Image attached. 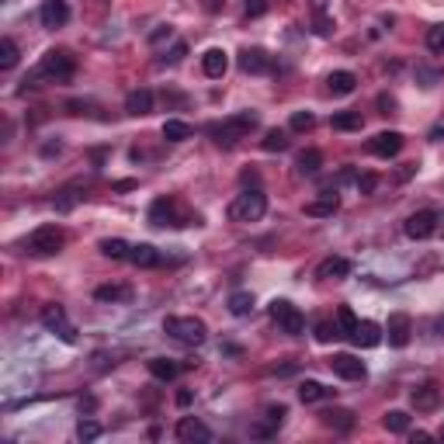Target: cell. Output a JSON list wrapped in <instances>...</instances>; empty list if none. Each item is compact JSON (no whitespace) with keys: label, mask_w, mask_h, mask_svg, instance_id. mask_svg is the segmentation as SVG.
I'll use <instances>...</instances> for the list:
<instances>
[{"label":"cell","mask_w":444,"mask_h":444,"mask_svg":"<svg viewBox=\"0 0 444 444\" xmlns=\"http://www.w3.org/2000/svg\"><path fill=\"white\" fill-rule=\"evenodd\" d=\"M146 219H150V226H157V229H167V226L178 229V226H198V222H201L194 212H187V208L180 205L174 194H160V198L150 205Z\"/></svg>","instance_id":"obj_1"},{"label":"cell","mask_w":444,"mask_h":444,"mask_svg":"<svg viewBox=\"0 0 444 444\" xmlns=\"http://www.w3.org/2000/svg\"><path fill=\"white\" fill-rule=\"evenodd\" d=\"M77 73V56L73 52H66V49H49L45 56H42V63H38V70L31 73V77H24V84L28 87H38L35 80H70Z\"/></svg>","instance_id":"obj_2"},{"label":"cell","mask_w":444,"mask_h":444,"mask_svg":"<svg viewBox=\"0 0 444 444\" xmlns=\"http://www.w3.org/2000/svg\"><path fill=\"white\" fill-rule=\"evenodd\" d=\"M257 125H261L257 111H240V115H229V118H222V122H212L205 132H208V136H215V143L233 146L236 139H247Z\"/></svg>","instance_id":"obj_3"},{"label":"cell","mask_w":444,"mask_h":444,"mask_svg":"<svg viewBox=\"0 0 444 444\" xmlns=\"http://www.w3.org/2000/svg\"><path fill=\"white\" fill-rule=\"evenodd\" d=\"M164 334L174 337L184 348H201L208 341V327L198 316H167L164 320Z\"/></svg>","instance_id":"obj_4"},{"label":"cell","mask_w":444,"mask_h":444,"mask_svg":"<svg viewBox=\"0 0 444 444\" xmlns=\"http://www.w3.org/2000/svg\"><path fill=\"white\" fill-rule=\"evenodd\" d=\"M264 212H267V194L261 187H247L229 205V219L233 222H257V219H264Z\"/></svg>","instance_id":"obj_5"},{"label":"cell","mask_w":444,"mask_h":444,"mask_svg":"<svg viewBox=\"0 0 444 444\" xmlns=\"http://www.w3.org/2000/svg\"><path fill=\"white\" fill-rule=\"evenodd\" d=\"M66 247V233L59 226H38L28 240H24V250L35 254V257H52Z\"/></svg>","instance_id":"obj_6"},{"label":"cell","mask_w":444,"mask_h":444,"mask_svg":"<svg viewBox=\"0 0 444 444\" xmlns=\"http://www.w3.org/2000/svg\"><path fill=\"white\" fill-rule=\"evenodd\" d=\"M271 320L288 334V337H299L306 330V316L299 313V306H292L288 299H274L271 302Z\"/></svg>","instance_id":"obj_7"},{"label":"cell","mask_w":444,"mask_h":444,"mask_svg":"<svg viewBox=\"0 0 444 444\" xmlns=\"http://www.w3.org/2000/svg\"><path fill=\"white\" fill-rule=\"evenodd\" d=\"M441 226V212L438 208H424V212H413L406 222H403V233L410 240H431Z\"/></svg>","instance_id":"obj_8"},{"label":"cell","mask_w":444,"mask_h":444,"mask_svg":"<svg viewBox=\"0 0 444 444\" xmlns=\"http://www.w3.org/2000/svg\"><path fill=\"white\" fill-rule=\"evenodd\" d=\"M42 327H45V330H52L63 344H77V330L70 327V320H66V309H63V306H45V309H42Z\"/></svg>","instance_id":"obj_9"},{"label":"cell","mask_w":444,"mask_h":444,"mask_svg":"<svg viewBox=\"0 0 444 444\" xmlns=\"http://www.w3.org/2000/svg\"><path fill=\"white\" fill-rule=\"evenodd\" d=\"M236 63H240V70H243V73H250V77H261V73H274V59L267 56L264 49H240Z\"/></svg>","instance_id":"obj_10"},{"label":"cell","mask_w":444,"mask_h":444,"mask_svg":"<svg viewBox=\"0 0 444 444\" xmlns=\"http://www.w3.org/2000/svg\"><path fill=\"white\" fill-rule=\"evenodd\" d=\"M327 364H330V371L337 375V378H344V382H361L368 371H364V361H357L355 355H334L327 357Z\"/></svg>","instance_id":"obj_11"},{"label":"cell","mask_w":444,"mask_h":444,"mask_svg":"<svg viewBox=\"0 0 444 444\" xmlns=\"http://www.w3.org/2000/svg\"><path fill=\"white\" fill-rule=\"evenodd\" d=\"M385 337L392 348H406L413 341V320L406 313H392L389 316V327H385Z\"/></svg>","instance_id":"obj_12"},{"label":"cell","mask_w":444,"mask_h":444,"mask_svg":"<svg viewBox=\"0 0 444 444\" xmlns=\"http://www.w3.org/2000/svg\"><path fill=\"white\" fill-rule=\"evenodd\" d=\"M403 150V132H378L375 139H368V153L371 157H382V160H389V157H396Z\"/></svg>","instance_id":"obj_13"},{"label":"cell","mask_w":444,"mask_h":444,"mask_svg":"<svg viewBox=\"0 0 444 444\" xmlns=\"http://www.w3.org/2000/svg\"><path fill=\"white\" fill-rule=\"evenodd\" d=\"M410 403H413L417 413H434V410L441 406V389H438L434 382H424V385H417V389L410 392Z\"/></svg>","instance_id":"obj_14"},{"label":"cell","mask_w":444,"mask_h":444,"mask_svg":"<svg viewBox=\"0 0 444 444\" xmlns=\"http://www.w3.org/2000/svg\"><path fill=\"white\" fill-rule=\"evenodd\" d=\"M351 341H355L357 348H378V344L385 341V327H378L375 320H357Z\"/></svg>","instance_id":"obj_15"},{"label":"cell","mask_w":444,"mask_h":444,"mask_svg":"<svg viewBox=\"0 0 444 444\" xmlns=\"http://www.w3.org/2000/svg\"><path fill=\"white\" fill-rule=\"evenodd\" d=\"M38 21H42V28H63L70 21V3L66 0H45L38 10Z\"/></svg>","instance_id":"obj_16"},{"label":"cell","mask_w":444,"mask_h":444,"mask_svg":"<svg viewBox=\"0 0 444 444\" xmlns=\"http://www.w3.org/2000/svg\"><path fill=\"white\" fill-rule=\"evenodd\" d=\"M174 434H178V441H212V431L201 420H194V417H180Z\"/></svg>","instance_id":"obj_17"},{"label":"cell","mask_w":444,"mask_h":444,"mask_svg":"<svg viewBox=\"0 0 444 444\" xmlns=\"http://www.w3.org/2000/svg\"><path fill=\"white\" fill-rule=\"evenodd\" d=\"M201 70H205V77L222 80V77H226V70H229V56H226L222 49H208V52L201 56Z\"/></svg>","instance_id":"obj_18"},{"label":"cell","mask_w":444,"mask_h":444,"mask_svg":"<svg viewBox=\"0 0 444 444\" xmlns=\"http://www.w3.org/2000/svg\"><path fill=\"white\" fill-rule=\"evenodd\" d=\"M320 420H323V427H334L337 434H348V431H355V413H351V410H341V406H334V410H323V413H320Z\"/></svg>","instance_id":"obj_19"},{"label":"cell","mask_w":444,"mask_h":444,"mask_svg":"<svg viewBox=\"0 0 444 444\" xmlns=\"http://www.w3.org/2000/svg\"><path fill=\"white\" fill-rule=\"evenodd\" d=\"M337 208H341V194H337V191H327L323 198L306 201V215H313V219H327V215H334Z\"/></svg>","instance_id":"obj_20"},{"label":"cell","mask_w":444,"mask_h":444,"mask_svg":"<svg viewBox=\"0 0 444 444\" xmlns=\"http://www.w3.org/2000/svg\"><path fill=\"white\" fill-rule=\"evenodd\" d=\"M125 111H129L132 118H143V115H150V111H153V90H146V87L132 90V94L125 97Z\"/></svg>","instance_id":"obj_21"},{"label":"cell","mask_w":444,"mask_h":444,"mask_svg":"<svg viewBox=\"0 0 444 444\" xmlns=\"http://www.w3.org/2000/svg\"><path fill=\"white\" fill-rule=\"evenodd\" d=\"M351 274V261L348 257H327V261H320L316 267V278H323V281H341V278H348Z\"/></svg>","instance_id":"obj_22"},{"label":"cell","mask_w":444,"mask_h":444,"mask_svg":"<svg viewBox=\"0 0 444 444\" xmlns=\"http://www.w3.org/2000/svg\"><path fill=\"white\" fill-rule=\"evenodd\" d=\"M129 261H132L136 267H157V264H164V257H160V250H157L153 243H132Z\"/></svg>","instance_id":"obj_23"},{"label":"cell","mask_w":444,"mask_h":444,"mask_svg":"<svg viewBox=\"0 0 444 444\" xmlns=\"http://www.w3.org/2000/svg\"><path fill=\"white\" fill-rule=\"evenodd\" d=\"M334 392H337V389H330V385H323V382H316V378H306V382L299 385V399H302V403H320V399H334Z\"/></svg>","instance_id":"obj_24"},{"label":"cell","mask_w":444,"mask_h":444,"mask_svg":"<svg viewBox=\"0 0 444 444\" xmlns=\"http://www.w3.org/2000/svg\"><path fill=\"white\" fill-rule=\"evenodd\" d=\"M146 368H150V375H153L157 382H174V378H178V371H180L171 357H150V364H146Z\"/></svg>","instance_id":"obj_25"},{"label":"cell","mask_w":444,"mask_h":444,"mask_svg":"<svg viewBox=\"0 0 444 444\" xmlns=\"http://www.w3.org/2000/svg\"><path fill=\"white\" fill-rule=\"evenodd\" d=\"M94 299L97 302H129L132 288L129 285H101V288H94Z\"/></svg>","instance_id":"obj_26"},{"label":"cell","mask_w":444,"mask_h":444,"mask_svg":"<svg viewBox=\"0 0 444 444\" xmlns=\"http://www.w3.org/2000/svg\"><path fill=\"white\" fill-rule=\"evenodd\" d=\"M330 94H337V97H344V94H355L357 87V77L351 70H337V73H330Z\"/></svg>","instance_id":"obj_27"},{"label":"cell","mask_w":444,"mask_h":444,"mask_svg":"<svg viewBox=\"0 0 444 444\" xmlns=\"http://www.w3.org/2000/svg\"><path fill=\"white\" fill-rule=\"evenodd\" d=\"M382 427H385L389 434H410V413H406V410H389V413L382 417Z\"/></svg>","instance_id":"obj_28"},{"label":"cell","mask_w":444,"mask_h":444,"mask_svg":"<svg viewBox=\"0 0 444 444\" xmlns=\"http://www.w3.org/2000/svg\"><path fill=\"white\" fill-rule=\"evenodd\" d=\"M194 136V129L187 125V122H180V118H167L164 122V139L167 143H184V139H191Z\"/></svg>","instance_id":"obj_29"},{"label":"cell","mask_w":444,"mask_h":444,"mask_svg":"<svg viewBox=\"0 0 444 444\" xmlns=\"http://www.w3.org/2000/svg\"><path fill=\"white\" fill-rule=\"evenodd\" d=\"M330 125H334L337 132H357V129L364 125V118H361V111H337Z\"/></svg>","instance_id":"obj_30"},{"label":"cell","mask_w":444,"mask_h":444,"mask_svg":"<svg viewBox=\"0 0 444 444\" xmlns=\"http://www.w3.org/2000/svg\"><path fill=\"white\" fill-rule=\"evenodd\" d=\"M97 250H101L104 257H111V261H129V250H132V247H129L125 240H101Z\"/></svg>","instance_id":"obj_31"},{"label":"cell","mask_w":444,"mask_h":444,"mask_svg":"<svg viewBox=\"0 0 444 444\" xmlns=\"http://www.w3.org/2000/svg\"><path fill=\"white\" fill-rule=\"evenodd\" d=\"M226 306H229L233 316H250V313H254V295H250V292H233Z\"/></svg>","instance_id":"obj_32"},{"label":"cell","mask_w":444,"mask_h":444,"mask_svg":"<svg viewBox=\"0 0 444 444\" xmlns=\"http://www.w3.org/2000/svg\"><path fill=\"white\" fill-rule=\"evenodd\" d=\"M288 132H281V129H267L264 132V139H261V146H264L267 153H285L288 150Z\"/></svg>","instance_id":"obj_33"},{"label":"cell","mask_w":444,"mask_h":444,"mask_svg":"<svg viewBox=\"0 0 444 444\" xmlns=\"http://www.w3.org/2000/svg\"><path fill=\"white\" fill-rule=\"evenodd\" d=\"M323 167V153L320 150H302L299 153V174H316Z\"/></svg>","instance_id":"obj_34"},{"label":"cell","mask_w":444,"mask_h":444,"mask_svg":"<svg viewBox=\"0 0 444 444\" xmlns=\"http://www.w3.org/2000/svg\"><path fill=\"white\" fill-rule=\"evenodd\" d=\"M17 45H14V38H0V70H14L17 66Z\"/></svg>","instance_id":"obj_35"},{"label":"cell","mask_w":444,"mask_h":444,"mask_svg":"<svg viewBox=\"0 0 444 444\" xmlns=\"http://www.w3.org/2000/svg\"><path fill=\"white\" fill-rule=\"evenodd\" d=\"M313 10H316L313 31H316V35H334V17H327V10H323V0H313Z\"/></svg>","instance_id":"obj_36"},{"label":"cell","mask_w":444,"mask_h":444,"mask_svg":"<svg viewBox=\"0 0 444 444\" xmlns=\"http://www.w3.org/2000/svg\"><path fill=\"white\" fill-rule=\"evenodd\" d=\"M355 327H357L355 309H351V306H341V309H337V330H341L344 337H351V334H355Z\"/></svg>","instance_id":"obj_37"},{"label":"cell","mask_w":444,"mask_h":444,"mask_svg":"<svg viewBox=\"0 0 444 444\" xmlns=\"http://www.w3.org/2000/svg\"><path fill=\"white\" fill-rule=\"evenodd\" d=\"M101 434H104V427H101L97 420H90V417H84V420L77 424V438H80V441H97Z\"/></svg>","instance_id":"obj_38"},{"label":"cell","mask_w":444,"mask_h":444,"mask_svg":"<svg viewBox=\"0 0 444 444\" xmlns=\"http://www.w3.org/2000/svg\"><path fill=\"white\" fill-rule=\"evenodd\" d=\"M80 198H84V194H77V187H63V191L56 194V212H70Z\"/></svg>","instance_id":"obj_39"},{"label":"cell","mask_w":444,"mask_h":444,"mask_svg":"<svg viewBox=\"0 0 444 444\" xmlns=\"http://www.w3.org/2000/svg\"><path fill=\"white\" fill-rule=\"evenodd\" d=\"M313 125H316L313 111H295V115H292V132H309Z\"/></svg>","instance_id":"obj_40"},{"label":"cell","mask_w":444,"mask_h":444,"mask_svg":"<svg viewBox=\"0 0 444 444\" xmlns=\"http://www.w3.org/2000/svg\"><path fill=\"white\" fill-rule=\"evenodd\" d=\"M334 337H341V330H337V323H330V320H320L316 323V341H334Z\"/></svg>","instance_id":"obj_41"},{"label":"cell","mask_w":444,"mask_h":444,"mask_svg":"<svg viewBox=\"0 0 444 444\" xmlns=\"http://www.w3.org/2000/svg\"><path fill=\"white\" fill-rule=\"evenodd\" d=\"M427 49L431 52H444V24H434L427 31Z\"/></svg>","instance_id":"obj_42"},{"label":"cell","mask_w":444,"mask_h":444,"mask_svg":"<svg viewBox=\"0 0 444 444\" xmlns=\"http://www.w3.org/2000/svg\"><path fill=\"white\" fill-rule=\"evenodd\" d=\"M285 417H288V406H281V403L264 410V420H267V424H274V427H281V424H285Z\"/></svg>","instance_id":"obj_43"},{"label":"cell","mask_w":444,"mask_h":444,"mask_svg":"<svg viewBox=\"0 0 444 444\" xmlns=\"http://www.w3.org/2000/svg\"><path fill=\"white\" fill-rule=\"evenodd\" d=\"M330 184H334V191H337V187H344V184H357V174H355V167H344V171H341V174H337V178L330 180Z\"/></svg>","instance_id":"obj_44"},{"label":"cell","mask_w":444,"mask_h":444,"mask_svg":"<svg viewBox=\"0 0 444 444\" xmlns=\"http://www.w3.org/2000/svg\"><path fill=\"white\" fill-rule=\"evenodd\" d=\"M375 187H378V174H361V178H357V191H361V194H371Z\"/></svg>","instance_id":"obj_45"},{"label":"cell","mask_w":444,"mask_h":444,"mask_svg":"<svg viewBox=\"0 0 444 444\" xmlns=\"http://www.w3.org/2000/svg\"><path fill=\"white\" fill-rule=\"evenodd\" d=\"M274 434H278V427H274V424H254V427H250V438H274Z\"/></svg>","instance_id":"obj_46"},{"label":"cell","mask_w":444,"mask_h":444,"mask_svg":"<svg viewBox=\"0 0 444 444\" xmlns=\"http://www.w3.org/2000/svg\"><path fill=\"white\" fill-rule=\"evenodd\" d=\"M378 108H382V115H392L396 111V97L392 94H378Z\"/></svg>","instance_id":"obj_47"},{"label":"cell","mask_w":444,"mask_h":444,"mask_svg":"<svg viewBox=\"0 0 444 444\" xmlns=\"http://www.w3.org/2000/svg\"><path fill=\"white\" fill-rule=\"evenodd\" d=\"M264 10H267L264 0H247V17H261Z\"/></svg>","instance_id":"obj_48"},{"label":"cell","mask_w":444,"mask_h":444,"mask_svg":"<svg viewBox=\"0 0 444 444\" xmlns=\"http://www.w3.org/2000/svg\"><path fill=\"white\" fill-rule=\"evenodd\" d=\"M171 35H174V31H171V24H164L160 31H153V35H150V42L157 45V42H164V38H171Z\"/></svg>","instance_id":"obj_49"},{"label":"cell","mask_w":444,"mask_h":444,"mask_svg":"<svg viewBox=\"0 0 444 444\" xmlns=\"http://www.w3.org/2000/svg\"><path fill=\"white\" fill-rule=\"evenodd\" d=\"M80 410H84V413H94V410H97V399H94V396H84V399H80Z\"/></svg>","instance_id":"obj_50"},{"label":"cell","mask_w":444,"mask_h":444,"mask_svg":"<svg viewBox=\"0 0 444 444\" xmlns=\"http://www.w3.org/2000/svg\"><path fill=\"white\" fill-rule=\"evenodd\" d=\"M184 56H187V45H184V42H178V45H174V52H171V59L178 63V59H184Z\"/></svg>","instance_id":"obj_51"},{"label":"cell","mask_w":444,"mask_h":444,"mask_svg":"<svg viewBox=\"0 0 444 444\" xmlns=\"http://www.w3.org/2000/svg\"><path fill=\"white\" fill-rule=\"evenodd\" d=\"M240 180H243V184H254V187H257V180H261V178H257V171H243V178H240Z\"/></svg>","instance_id":"obj_52"},{"label":"cell","mask_w":444,"mask_h":444,"mask_svg":"<svg viewBox=\"0 0 444 444\" xmlns=\"http://www.w3.org/2000/svg\"><path fill=\"white\" fill-rule=\"evenodd\" d=\"M410 438H413V444H417V441H420V444H424V441H431V434H427V431H413Z\"/></svg>","instance_id":"obj_53"},{"label":"cell","mask_w":444,"mask_h":444,"mask_svg":"<svg viewBox=\"0 0 444 444\" xmlns=\"http://www.w3.org/2000/svg\"><path fill=\"white\" fill-rule=\"evenodd\" d=\"M178 406H191V392H187V389L178 392Z\"/></svg>","instance_id":"obj_54"},{"label":"cell","mask_w":444,"mask_h":444,"mask_svg":"<svg viewBox=\"0 0 444 444\" xmlns=\"http://www.w3.org/2000/svg\"><path fill=\"white\" fill-rule=\"evenodd\" d=\"M132 187H136V180H118L115 184V191H132Z\"/></svg>","instance_id":"obj_55"},{"label":"cell","mask_w":444,"mask_h":444,"mask_svg":"<svg viewBox=\"0 0 444 444\" xmlns=\"http://www.w3.org/2000/svg\"><path fill=\"white\" fill-rule=\"evenodd\" d=\"M431 139H444V129H434V132H431Z\"/></svg>","instance_id":"obj_56"}]
</instances>
